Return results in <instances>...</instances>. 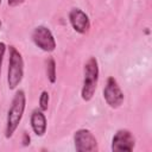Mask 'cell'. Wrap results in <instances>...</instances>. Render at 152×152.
Masks as SVG:
<instances>
[{
  "mask_svg": "<svg viewBox=\"0 0 152 152\" xmlns=\"http://www.w3.org/2000/svg\"><path fill=\"white\" fill-rule=\"evenodd\" d=\"M26 107V95L25 91L19 89L12 100L11 107L7 112V118H6V127H5V138L10 139L13 137L14 132L17 131L25 112Z\"/></svg>",
  "mask_w": 152,
  "mask_h": 152,
  "instance_id": "1",
  "label": "cell"
},
{
  "mask_svg": "<svg viewBox=\"0 0 152 152\" xmlns=\"http://www.w3.org/2000/svg\"><path fill=\"white\" fill-rule=\"evenodd\" d=\"M31 37H32L33 44L45 52H52L56 49L55 37L50 31V28H48L44 25H39L34 27Z\"/></svg>",
  "mask_w": 152,
  "mask_h": 152,
  "instance_id": "4",
  "label": "cell"
},
{
  "mask_svg": "<svg viewBox=\"0 0 152 152\" xmlns=\"http://www.w3.org/2000/svg\"><path fill=\"white\" fill-rule=\"evenodd\" d=\"M49 101H50V96H49V93L46 90H43L40 93V96H39V108L40 110H46L48 107H49Z\"/></svg>",
  "mask_w": 152,
  "mask_h": 152,
  "instance_id": "11",
  "label": "cell"
},
{
  "mask_svg": "<svg viewBox=\"0 0 152 152\" xmlns=\"http://www.w3.org/2000/svg\"><path fill=\"white\" fill-rule=\"evenodd\" d=\"M5 52H6V44L4 42H0V74H1V65H2Z\"/></svg>",
  "mask_w": 152,
  "mask_h": 152,
  "instance_id": "12",
  "label": "cell"
},
{
  "mask_svg": "<svg viewBox=\"0 0 152 152\" xmlns=\"http://www.w3.org/2000/svg\"><path fill=\"white\" fill-rule=\"evenodd\" d=\"M103 99L110 108H119L125 100V95L114 77H108L103 88Z\"/></svg>",
  "mask_w": 152,
  "mask_h": 152,
  "instance_id": "5",
  "label": "cell"
},
{
  "mask_svg": "<svg viewBox=\"0 0 152 152\" xmlns=\"http://www.w3.org/2000/svg\"><path fill=\"white\" fill-rule=\"evenodd\" d=\"M74 145L77 152H95L99 150L95 135L87 128H81L75 132Z\"/></svg>",
  "mask_w": 152,
  "mask_h": 152,
  "instance_id": "6",
  "label": "cell"
},
{
  "mask_svg": "<svg viewBox=\"0 0 152 152\" xmlns=\"http://www.w3.org/2000/svg\"><path fill=\"white\" fill-rule=\"evenodd\" d=\"M99 75H100L99 62L96 57L91 56L86 62L84 69H83V84L81 89V97L83 101L88 102L93 99L97 88Z\"/></svg>",
  "mask_w": 152,
  "mask_h": 152,
  "instance_id": "2",
  "label": "cell"
},
{
  "mask_svg": "<svg viewBox=\"0 0 152 152\" xmlns=\"http://www.w3.org/2000/svg\"><path fill=\"white\" fill-rule=\"evenodd\" d=\"M23 76H24L23 56L14 46H10V58H8V69H7V84L10 90H14L20 84Z\"/></svg>",
  "mask_w": 152,
  "mask_h": 152,
  "instance_id": "3",
  "label": "cell"
},
{
  "mask_svg": "<svg viewBox=\"0 0 152 152\" xmlns=\"http://www.w3.org/2000/svg\"><path fill=\"white\" fill-rule=\"evenodd\" d=\"M135 147V137L128 129H119L112 139L113 152H131Z\"/></svg>",
  "mask_w": 152,
  "mask_h": 152,
  "instance_id": "7",
  "label": "cell"
},
{
  "mask_svg": "<svg viewBox=\"0 0 152 152\" xmlns=\"http://www.w3.org/2000/svg\"><path fill=\"white\" fill-rule=\"evenodd\" d=\"M45 70H46V76L50 83H55L57 80V75H56V62L52 57H49L45 61Z\"/></svg>",
  "mask_w": 152,
  "mask_h": 152,
  "instance_id": "10",
  "label": "cell"
},
{
  "mask_svg": "<svg viewBox=\"0 0 152 152\" xmlns=\"http://www.w3.org/2000/svg\"><path fill=\"white\" fill-rule=\"evenodd\" d=\"M30 122H31V128L37 137H43L45 134L48 122H46V116L43 113V110L40 109L33 110L30 118Z\"/></svg>",
  "mask_w": 152,
  "mask_h": 152,
  "instance_id": "9",
  "label": "cell"
},
{
  "mask_svg": "<svg viewBox=\"0 0 152 152\" xmlns=\"http://www.w3.org/2000/svg\"><path fill=\"white\" fill-rule=\"evenodd\" d=\"M0 5H1V0H0Z\"/></svg>",
  "mask_w": 152,
  "mask_h": 152,
  "instance_id": "15",
  "label": "cell"
},
{
  "mask_svg": "<svg viewBox=\"0 0 152 152\" xmlns=\"http://www.w3.org/2000/svg\"><path fill=\"white\" fill-rule=\"evenodd\" d=\"M24 1H25V0H7V4H8V6H11V7H17V6L21 5Z\"/></svg>",
  "mask_w": 152,
  "mask_h": 152,
  "instance_id": "13",
  "label": "cell"
},
{
  "mask_svg": "<svg viewBox=\"0 0 152 152\" xmlns=\"http://www.w3.org/2000/svg\"><path fill=\"white\" fill-rule=\"evenodd\" d=\"M69 21L72 28L80 34H86L90 30L89 17L81 8H72L69 12Z\"/></svg>",
  "mask_w": 152,
  "mask_h": 152,
  "instance_id": "8",
  "label": "cell"
},
{
  "mask_svg": "<svg viewBox=\"0 0 152 152\" xmlns=\"http://www.w3.org/2000/svg\"><path fill=\"white\" fill-rule=\"evenodd\" d=\"M30 140H31L30 135H28L26 132H24V139H23V144H24V146H27V145L30 144Z\"/></svg>",
  "mask_w": 152,
  "mask_h": 152,
  "instance_id": "14",
  "label": "cell"
}]
</instances>
